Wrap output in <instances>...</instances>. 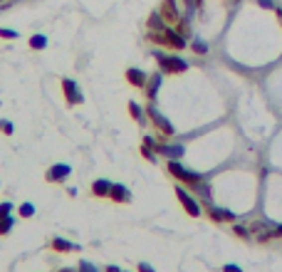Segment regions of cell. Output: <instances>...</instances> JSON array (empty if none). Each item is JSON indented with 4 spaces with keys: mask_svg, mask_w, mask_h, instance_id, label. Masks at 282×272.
<instances>
[{
    "mask_svg": "<svg viewBox=\"0 0 282 272\" xmlns=\"http://www.w3.org/2000/svg\"><path fill=\"white\" fill-rule=\"evenodd\" d=\"M151 40L153 42H161V45H168V47H173V50H183L186 47V37L178 32V30H153L151 32Z\"/></svg>",
    "mask_w": 282,
    "mask_h": 272,
    "instance_id": "obj_1",
    "label": "cell"
},
{
    "mask_svg": "<svg viewBox=\"0 0 282 272\" xmlns=\"http://www.w3.org/2000/svg\"><path fill=\"white\" fill-rule=\"evenodd\" d=\"M156 60H158V65L161 69H166V72H183V69L188 67L181 57H166V55H156Z\"/></svg>",
    "mask_w": 282,
    "mask_h": 272,
    "instance_id": "obj_2",
    "label": "cell"
},
{
    "mask_svg": "<svg viewBox=\"0 0 282 272\" xmlns=\"http://www.w3.org/2000/svg\"><path fill=\"white\" fill-rule=\"evenodd\" d=\"M168 168H171V173H173L176 178H181L183 183H198V176H196V173H188V171H186L178 161H171V163H168Z\"/></svg>",
    "mask_w": 282,
    "mask_h": 272,
    "instance_id": "obj_3",
    "label": "cell"
},
{
    "mask_svg": "<svg viewBox=\"0 0 282 272\" xmlns=\"http://www.w3.org/2000/svg\"><path fill=\"white\" fill-rule=\"evenodd\" d=\"M161 15H163L168 22H181V12L176 10V0H163V5H161Z\"/></svg>",
    "mask_w": 282,
    "mask_h": 272,
    "instance_id": "obj_4",
    "label": "cell"
},
{
    "mask_svg": "<svg viewBox=\"0 0 282 272\" xmlns=\"http://www.w3.org/2000/svg\"><path fill=\"white\" fill-rule=\"evenodd\" d=\"M176 193H178V198H181V203L186 205V210L191 213V215H201V210H198V203L183 191V188H176Z\"/></svg>",
    "mask_w": 282,
    "mask_h": 272,
    "instance_id": "obj_5",
    "label": "cell"
},
{
    "mask_svg": "<svg viewBox=\"0 0 282 272\" xmlns=\"http://www.w3.org/2000/svg\"><path fill=\"white\" fill-rule=\"evenodd\" d=\"M62 87H65V94H67V102H70V104H79V102H82V94L77 92V84H74L72 79H65Z\"/></svg>",
    "mask_w": 282,
    "mask_h": 272,
    "instance_id": "obj_6",
    "label": "cell"
},
{
    "mask_svg": "<svg viewBox=\"0 0 282 272\" xmlns=\"http://www.w3.org/2000/svg\"><path fill=\"white\" fill-rule=\"evenodd\" d=\"M127 79H129L134 87H139V89H143V87H146V74H143L141 69H134V67L127 69Z\"/></svg>",
    "mask_w": 282,
    "mask_h": 272,
    "instance_id": "obj_7",
    "label": "cell"
},
{
    "mask_svg": "<svg viewBox=\"0 0 282 272\" xmlns=\"http://www.w3.org/2000/svg\"><path fill=\"white\" fill-rule=\"evenodd\" d=\"M67 176H70V166H55L47 173V181H65Z\"/></svg>",
    "mask_w": 282,
    "mask_h": 272,
    "instance_id": "obj_8",
    "label": "cell"
},
{
    "mask_svg": "<svg viewBox=\"0 0 282 272\" xmlns=\"http://www.w3.org/2000/svg\"><path fill=\"white\" fill-rule=\"evenodd\" d=\"M151 117H153V122H156V124L163 129V134H173V127H171V124H168V122H166V119H163V117L156 112V109H151Z\"/></svg>",
    "mask_w": 282,
    "mask_h": 272,
    "instance_id": "obj_9",
    "label": "cell"
},
{
    "mask_svg": "<svg viewBox=\"0 0 282 272\" xmlns=\"http://www.w3.org/2000/svg\"><path fill=\"white\" fill-rule=\"evenodd\" d=\"M112 193V183L109 181H97L94 183V196H109Z\"/></svg>",
    "mask_w": 282,
    "mask_h": 272,
    "instance_id": "obj_10",
    "label": "cell"
},
{
    "mask_svg": "<svg viewBox=\"0 0 282 272\" xmlns=\"http://www.w3.org/2000/svg\"><path fill=\"white\" fill-rule=\"evenodd\" d=\"M30 47L32 50H45L47 47V37L45 35H32L30 37Z\"/></svg>",
    "mask_w": 282,
    "mask_h": 272,
    "instance_id": "obj_11",
    "label": "cell"
},
{
    "mask_svg": "<svg viewBox=\"0 0 282 272\" xmlns=\"http://www.w3.org/2000/svg\"><path fill=\"white\" fill-rule=\"evenodd\" d=\"M109 196H112L114 201H119V203H122V201H129V193L124 191V186H112V193H109Z\"/></svg>",
    "mask_w": 282,
    "mask_h": 272,
    "instance_id": "obj_12",
    "label": "cell"
},
{
    "mask_svg": "<svg viewBox=\"0 0 282 272\" xmlns=\"http://www.w3.org/2000/svg\"><path fill=\"white\" fill-rule=\"evenodd\" d=\"M148 27H151V30H166V27H163V15H161V12H153L151 20H148Z\"/></svg>",
    "mask_w": 282,
    "mask_h": 272,
    "instance_id": "obj_13",
    "label": "cell"
},
{
    "mask_svg": "<svg viewBox=\"0 0 282 272\" xmlns=\"http://www.w3.org/2000/svg\"><path fill=\"white\" fill-rule=\"evenodd\" d=\"M158 151H161V153H166V156H171V158L183 156V148H181V146H161Z\"/></svg>",
    "mask_w": 282,
    "mask_h": 272,
    "instance_id": "obj_14",
    "label": "cell"
},
{
    "mask_svg": "<svg viewBox=\"0 0 282 272\" xmlns=\"http://www.w3.org/2000/svg\"><path fill=\"white\" fill-rule=\"evenodd\" d=\"M158 87H161V74H153V77H151V82H148V97H151V99L156 97Z\"/></svg>",
    "mask_w": 282,
    "mask_h": 272,
    "instance_id": "obj_15",
    "label": "cell"
},
{
    "mask_svg": "<svg viewBox=\"0 0 282 272\" xmlns=\"http://www.w3.org/2000/svg\"><path fill=\"white\" fill-rule=\"evenodd\" d=\"M55 250H62V253H70V250H77V245H72V243H67V240H62V238H57L55 243Z\"/></svg>",
    "mask_w": 282,
    "mask_h": 272,
    "instance_id": "obj_16",
    "label": "cell"
},
{
    "mask_svg": "<svg viewBox=\"0 0 282 272\" xmlns=\"http://www.w3.org/2000/svg\"><path fill=\"white\" fill-rule=\"evenodd\" d=\"M12 223H15V220H12L10 215H7V218H2V220H0V235H7V233H10V228H12Z\"/></svg>",
    "mask_w": 282,
    "mask_h": 272,
    "instance_id": "obj_17",
    "label": "cell"
},
{
    "mask_svg": "<svg viewBox=\"0 0 282 272\" xmlns=\"http://www.w3.org/2000/svg\"><path fill=\"white\" fill-rule=\"evenodd\" d=\"M211 215L215 220H233V213H225V210H213Z\"/></svg>",
    "mask_w": 282,
    "mask_h": 272,
    "instance_id": "obj_18",
    "label": "cell"
},
{
    "mask_svg": "<svg viewBox=\"0 0 282 272\" xmlns=\"http://www.w3.org/2000/svg\"><path fill=\"white\" fill-rule=\"evenodd\" d=\"M193 50H196V52H201V55H206V52H208V45H206V42H201V40H196V42H193Z\"/></svg>",
    "mask_w": 282,
    "mask_h": 272,
    "instance_id": "obj_19",
    "label": "cell"
},
{
    "mask_svg": "<svg viewBox=\"0 0 282 272\" xmlns=\"http://www.w3.org/2000/svg\"><path fill=\"white\" fill-rule=\"evenodd\" d=\"M129 109H132V117H134V119H143V117H141V109H139V104H137V102H132V104H129Z\"/></svg>",
    "mask_w": 282,
    "mask_h": 272,
    "instance_id": "obj_20",
    "label": "cell"
},
{
    "mask_svg": "<svg viewBox=\"0 0 282 272\" xmlns=\"http://www.w3.org/2000/svg\"><path fill=\"white\" fill-rule=\"evenodd\" d=\"M35 213V208H32V203H25L22 208H20V215H25V218H30Z\"/></svg>",
    "mask_w": 282,
    "mask_h": 272,
    "instance_id": "obj_21",
    "label": "cell"
},
{
    "mask_svg": "<svg viewBox=\"0 0 282 272\" xmlns=\"http://www.w3.org/2000/svg\"><path fill=\"white\" fill-rule=\"evenodd\" d=\"M10 210H12V205H10V203L0 205V220H2V218H7V215H10Z\"/></svg>",
    "mask_w": 282,
    "mask_h": 272,
    "instance_id": "obj_22",
    "label": "cell"
},
{
    "mask_svg": "<svg viewBox=\"0 0 282 272\" xmlns=\"http://www.w3.org/2000/svg\"><path fill=\"white\" fill-rule=\"evenodd\" d=\"M0 37H5V40H15L17 32H15V30H0Z\"/></svg>",
    "mask_w": 282,
    "mask_h": 272,
    "instance_id": "obj_23",
    "label": "cell"
},
{
    "mask_svg": "<svg viewBox=\"0 0 282 272\" xmlns=\"http://www.w3.org/2000/svg\"><path fill=\"white\" fill-rule=\"evenodd\" d=\"M0 129H2L5 134H12V124H10V122H5V119H0Z\"/></svg>",
    "mask_w": 282,
    "mask_h": 272,
    "instance_id": "obj_24",
    "label": "cell"
},
{
    "mask_svg": "<svg viewBox=\"0 0 282 272\" xmlns=\"http://www.w3.org/2000/svg\"><path fill=\"white\" fill-rule=\"evenodd\" d=\"M79 272H97V270H94L92 263H82V265H79Z\"/></svg>",
    "mask_w": 282,
    "mask_h": 272,
    "instance_id": "obj_25",
    "label": "cell"
},
{
    "mask_svg": "<svg viewBox=\"0 0 282 272\" xmlns=\"http://www.w3.org/2000/svg\"><path fill=\"white\" fill-rule=\"evenodd\" d=\"M258 2H260V7H268V10L275 7V0H258Z\"/></svg>",
    "mask_w": 282,
    "mask_h": 272,
    "instance_id": "obj_26",
    "label": "cell"
},
{
    "mask_svg": "<svg viewBox=\"0 0 282 272\" xmlns=\"http://www.w3.org/2000/svg\"><path fill=\"white\" fill-rule=\"evenodd\" d=\"M223 272H240V268H238V265H225Z\"/></svg>",
    "mask_w": 282,
    "mask_h": 272,
    "instance_id": "obj_27",
    "label": "cell"
},
{
    "mask_svg": "<svg viewBox=\"0 0 282 272\" xmlns=\"http://www.w3.org/2000/svg\"><path fill=\"white\" fill-rule=\"evenodd\" d=\"M235 233H238V235H243V238H245V235H248V230H245V228H240V225H238V228H235Z\"/></svg>",
    "mask_w": 282,
    "mask_h": 272,
    "instance_id": "obj_28",
    "label": "cell"
},
{
    "mask_svg": "<svg viewBox=\"0 0 282 272\" xmlns=\"http://www.w3.org/2000/svg\"><path fill=\"white\" fill-rule=\"evenodd\" d=\"M141 268V272H153V268H151V265H146V263H143V265H139Z\"/></svg>",
    "mask_w": 282,
    "mask_h": 272,
    "instance_id": "obj_29",
    "label": "cell"
},
{
    "mask_svg": "<svg viewBox=\"0 0 282 272\" xmlns=\"http://www.w3.org/2000/svg\"><path fill=\"white\" fill-rule=\"evenodd\" d=\"M186 5H188V10H193V7H196L198 2H196V0H186Z\"/></svg>",
    "mask_w": 282,
    "mask_h": 272,
    "instance_id": "obj_30",
    "label": "cell"
},
{
    "mask_svg": "<svg viewBox=\"0 0 282 272\" xmlns=\"http://www.w3.org/2000/svg\"><path fill=\"white\" fill-rule=\"evenodd\" d=\"M273 235H282V225H280V228H275V230H273Z\"/></svg>",
    "mask_w": 282,
    "mask_h": 272,
    "instance_id": "obj_31",
    "label": "cell"
},
{
    "mask_svg": "<svg viewBox=\"0 0 282 272\" xmlns=\"http://www.w3.org/2000/svg\"><path fill=\"white\" fill-rule=\"evenodd\" d=\"M278 17H280V22H282V7H278Z\"/></svg>",
    "mask_w": 282,
    "mask_h": 272,
    "instance_id": "obj_32",
    "label": "cell"
},
{
    "mask_svg": "<svg viewBox=\"0 0 282 272\" xmlns=\"http://www.w3.org/2000/svg\"><path fill=\"white\" fill-rule=\"evenodd\" d=\"M107 272H119V270H117V268H109V270H107Z\"/></svg>",
    "mask_w": 282,
    "mask_h": 272,
    "instance_id": "obj_33",
    "label": "cell"
},
{
    "mask_svg": "<svg viewBox=\"0 0 282 272\" xmlns=\"http://www.w3.org/2000/svg\"><path fill=\"white\" fill-rule=\"evenodd\" d=\"M60 272H72V270H67V268H65V270H60Z\"/></svg>",
    "mask_w": 282,
    "mask_h": 272,
    "instance_id": "obj_34",
    "label": "cell"
}]
</instances>
